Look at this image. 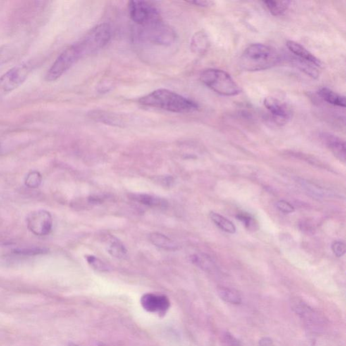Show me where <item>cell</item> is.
Wrapping results in <instances>:
<instances>
[{
	"label": "cell",
	"mask_w": 346,
	"mask_h": 346,
	"mask_svg": "<svg viewBox=\"0 0 346 346\" xmlns=\"http://www.w3.org/2000/svg\"><path fill=\"white\" fill-rule=\"evenodd\" d=\"M276 206L279 211L285 214H290L295 211V208L290 203L285 200H280L276 203Z\"/></svg>",
	"instance_id": "30"
},
{
	"label": "cell",
	"mask_w": 346,
	"mask_h": 346,
	"mask_svg": "<svg viewBox=\"0 0 346 346\" xmlns=\"http://www.w3.org/2000/svg\"><path fill=\"white\" fill-rule=\"evenodd\" d=\"M31 72L29 64H21L17 65L2 77H0V91L10 92L18 88L27 79Z\"/></svg>",
	"instance_id": "8"
},
{
	"label": "cell",
	"mask_w": 346,
	"mask_h": 346,
	"mask_svg": "<svg viewBox=\"0 0 346 346\" xmlns=\"http://www.w3.org/2000/svg\"><path fill=\"white\" fill-rule=\"evenodd\" d=\"M236 218L239 220H240L243 224H244V226L247 227V228L251 229L252 227H254V218L250 216V215L246 214H239L236 216Z\"/></svg>",
	"instance_id": "32"
},
{
	"label": "cell",
	"mask_w": 346,
	"mask_h": 346,
	"mask_svg": "<svg viewBox=\"0 0 346 346\" xmlns=\"http://www.w3.org/2000/svg\"><path fill=\"white\" fill-rule=\"evenodd\" d=\"M287 46L289 50L291 52L298 56L300 60L307 62L314 66H321V60L316 58L312 53L310 52L302 45L298 44L294 41H288L287 42Z\"/></svg>",
	"instance_id": "14"
},
{
	"label": "cell",
	"mask_w": 346,
	"mask_h": 346,
	"mask_svg": "<svg viewBox=\"0 0 346 346\" xmlns=\"http://www.w3.org/2000/svg\"><path fill=\"white\" fill-rule=\"evenodd\" d=\"M210 217L219 227L220 230L224 231L231 234H234L236 232V227L234 225V224L222 215L214 213V212H211L210 213Z\"/></svg>",
	"instance_id": "20"
},
{
	"label": "cell",
	"mask_w": 346,
	"mask_h": 346,
	"mask_svg": "<svg viewBox=\"0 0 346 346\" xmlns=\"http://www.w3.org/2000/svg\"><path fill=\"white\" fill-rule=\"evenodd\" d=\"M130 198L140 204L151 208H166L168 201L158 196L146 194H132Z\"/></svg>",
	"instance_id": "15"
},
{
	"label": "cell",
	"mask_w": 346,
	"mask_h": 346,
	"mask_svg": "<svg viewBox=\"0 0 346 346\" xmlns=\"http://www.w3.org/2000/svg\"><path fill=\"white\" fill-rule=\"evenodd\" d=\"M15 54V49L10 45L0 48V66L10 61Z\"/></svg>",
	"instance_id": "25"
},
{
	"label": "cell",
	"mask_w": 346,
	"mask_h": 346,
	"mask_svg": "<svg viewBox=\"0 0 346 346\" xmlns=\"http://www.w3.org/2000/svg\"><path fill=\"white\" fill-rule=\"evenodd\" d=\"M321 138L335 157L341 161L346 162V148L345 142L344 140L328 132L322 133Z\"/></svg>",
	"instance_id": "13"
},
{
	"label": "cell",
	"mask_w": 346,
	"mask_h": 346,
	"mask_svg": "<svg viewBox=\"0 0 346 346\" xmlns=\"http://www.w3.org/2000/svg\"><path fill=\"white\" fill-rule=\"evenodd\" d=\"M139 104L175 113H193L198 109L195 101L168 90L160 89L152 91L139 99Z\"/></svg>",
	"instance_id": "1"
},
{
	"label": "cell",
	"mask_w": 346,
	"mask_h": 346,
	"mask_svg": "<svg viewBox=\"0 0 346 346\" xmlns=\"http://www.w3.org/2000/svg\"><path fill=\"white\" fill-rule=\"evenodd\" d=\"M107 250L110 255L117 258H123L126 256L127 250L125 246L116 237H113L108 244Z\"/></svg>",
	"instance_id": "23"
},
{
	"label": "cell",
	"mask_w": 346,
	"mask_h": 346,
	"mask_svg": "<svg viewBox=\"0 0 346 346\" xmlns=\"http://www.w3.org/2000/svg\"><path fill=\"white\" fill-rule=\"evenodd\" d=\"M332 251L337 257H342L346 253V245L344 242L335 241L331 245Z\"/></svg>",
	"instance_id": "29"
},
{
	"label": "cell",
	"mask_w": 346,
	"mask_h": 346,
	"mask_svg": "<svg viewBox=\"0 0 346 346\" xmlns=\"http://www.w3.org/2000/svg\"><path fill=\"white\" fill-rule=\"evenodd\" d=\"M48 250L41 247H28V248L16 249L14 253L22 256H35L47 253Z\"/></svg>",
	"instance_id": "27"
},
{
	"label": "cell",
	"mask_w": 346,
	"mask_h": 346,
	"mask_svg": "<svg viewBox=\"0 0 346 346\" xmlns=\"http://www.w3.org/2000/svg\"><path fill=\"white\" fill-rule=\"evenodd\" d=\"M192 49L194 53L204 54L209 46V41L207 35L204 32L196 33L192 38Z\"/></svg>",
	"instance_id": "19"
},
{
	"label": "cell",
	"mask_w": 346,
	"mask_h": 346,
	"mask_svg": "<svg viewBox=\"0 0 346 346\" xmlns=\"http://www.w3.org/2000/svg\"><path fill=\"white\" fill-rule=\"evenodd\" d=\"M83 58L78 42L75 43L65 49L57 58L46 74L48 82H54L69 70L81 58Z\"/></svg>",
	"instance_id": "5"
},
{
	"label": "cell",
	"mask_w": 346,
	"mask_h": 346,
	"mask_svg": "<svg viewBox=\"0 0 346 346\" xmlns=\"http://www.w3.org/2000/svg\"><path fill=\"white\" fill-rule=\"evenodd\" d=\"M218 295L225 302L238 305L242 302V297L238 291L226 287H218Z\"/></svg>",
	"instance_id": "18"
},
{
	"label": "cell",
	"mask_w": 346,
	"mask_h": 346,
	"mask_svg": "<svg viewBox=\"0 0 346 346\" xmlns=\"http://www.w3.org/2000/svg\"><path fill=\"white\" fill-rule=\"evenodd\" d=\"M201 82L208 88L223 96H237L241 92L230 74L223 70L210 68L204 70L200 75Z\"/></svg>",
	"instance_id": "3"
},
{
	"label": "cell",
	"mask_w": 346,
	"mask_h": 346,
	"mask_svg": "<svg viewBox=\"0 0 346 346\" xmlns=\"http://www.w3.org/2000/svg\"><path fill=\"white\" fill-rule=\"evenodd\" d=\"M111 38V28L107 23L98 25L91 29L78 41L83 57L90 56L104 48Z\"/></svg>",
	"instance_id": "4"
},
{
	"label": "cell",
	"mask_w": 346,
	"mask_h": 346,
	"mask_svg": "<svg viewBox=\"0 0 346 346\" xmlns=\"http://www.w3.org/2000/svg\"><path fill=\"white\" fill-rule=\"evenodd\" d=\"M301 185L303 186L304 189L309 193L311 195L314 197L321 198L323 196V192L317 187H315L313 183H310L309 182L302 181H300Z\"/></svg>",
	"instance_id": "28"
},
{
	"label": "cell",
	"mask_w": 346,
	"mask_h": 346,
	"mask_svg": "<svg viewBox=\"0 0 346 346\" xmlns=\"http://www.w3.org/2000/svg\"><path fill=\"white\" fill-rule=\"evenodd\" d=\"M220 340L226 346H243L242 342L229 331H223L220 335Z\"/></svg>",
	"instance_id": "26"
},
{
	"label": "cell",
	"mask_w": 346,
	"mask_h": 346,
	"mask_svg": "<svg viewBox=\"0 0 346 346\" xmlns=\"http://www.w3.org/2000/svg\"><path fill=\"white\" fill-rule=\"evenodd\" d=\"M318 94L325 101L333 106L338 107H346V98L343 96L337 94L331 89L323 87L318 91Z\"/></svg>",
	"instance_id": "16"
},
{
	"label": "cell",
	"mask_w": 346,
	"mask_h": 346,
	"mask_svg": "<svg viewBox=\"0 0 346 346\" xmlns=\"http://www.w3.org/2000/svg\"><path fill=\"white\" fill-rule=\"evenodd\" d=\"M265 7L273 16H281L288 10L290 1H264Z\"/></svg>",
	"instance_id": "21"
},
{
	"label": "cell",
	"mask_w": 346,
	"mask_h": 346,
	"mask_svg": "<svg viewBox=\"0 0 346 346\" xmlns=\"http://www.w3.org/2000/svg\"><path fill=\"white\" fill-rule=\"evenodd\" d=\"M190 259L193 264L205 271H211L214 268V262L212 261L211 258L206 254H195L191 256Z\"/></svg>",
	"instance_id": "22"
},
{
	"label": "cell",
	"mask_w": 346,
	"mask_h": 346,
	"mask_svg": "<svg viewBox=\"0 0 346 346\" xmlns=\"http://www.w3.org/2000/svg\"><path fill=\"white\" fill-rule=\"evenodd\" d=\"M27 224L33 233L43 236L50 233L52 228V218L47 211H36L29 215Z\"/></svg>",
	"instance_id": "11"
},
{
	"label": "cell",
	"mask_w": 346,
	"mask_h": 346,
	"mask_svg": "<svg viewBox=\"0 0 346 346\" xmlns=\"http://www.w3.org/2000/svg\"><path fill=\"white\" fill-rule=\"evenodd\" d=\"M258 346H275L273 341L268 337H262L258 342Z\"/></svg>",
	"instance_id": "34"
},
{
	"label": "cell",
	"mask_w": 346,
	"mask_h": 346,
	"mask_svg": "<svg viewBox=\"0 0 346 346\" xmlns=\"http://www.w3.org/2000/svg\"><path fill=\"white\" fill-rule=\"evenodd\" d=\"M86 261L91 267L98 271H108L110 270L109 266L106 263L101 261L100 259L92 255H87L85 256Z\"/></svg>",
	"instance_id": "24"
},
{
	"label": "cell",
	"mask_w": 346,
	"mask_h": 346,
	"mask_svg": "<svg viewBox=\"0 0 346 346\" xmlns=\"http://www.w3.org/2000/svg\"><path fill=\"white\" fill-rule=\"evenodd\" d=\"M280 61V55L274 48L267 45L254 44L244 51L239 65L246 71H261L276 66Z\"/></svg>",
	"instance_id": "2"
},
{
	"label": "cell",
	"mask_w": 346,
	"mask_h": 346,
	"mask_svg": "<svg viewBox=\"0 0 346 346\" xmlns=\"http://www.w3.org/2000/svg\"><path fill=\"white\" fill-rule=\"evenodd\" d=\"M291 307L294 313L304 321L310 329L314 330L322 328L323 318L313 308L302 299L295 298L291 302Z\"/></svg>",
	"instance_id": "9"
},
{
	"label": "cell",
	"mask_w": 346,
	"mask_h": 346,
	"mask_svg": "<svg viewBox=\"0 0 346 346\" xmlns=\"http://www.w3.org/2000/svg\"><path fill=\"white\" fill-rule=\"evenodd\" d=\"M68 346H79L78 345H77V344L75 343H72V342H70V343L68 344Z\"/></svg>",
	"instance_id": "36"
},
{
	"label": "cell",
	"mask_w": 346,
	"mask_h": 346,
	"mask_svg": "<svg viewBox=\"0 0 346 346\" xmlns=\"http://www.w3.org/2000/svg\"><path fill=\"white\" fill-rule=\"evenodd\" d=\"M41 182V175L37 172L32 173L29 175L26 180V184L30 187H36L39 186Z\"/></svg>",
	"instance_id": "31"
},
{
	"label": "cell",
	"mask_w": 346,
	"mask_h": 346,
	"mask_svg": "<svg viewBox=\"0 0 346 346\" xmlns=\"http://www.w3.org/2000/svg\"><path fill=\"white\" fill-rule=\"evenodd\" d=\"M265 108L267 109L271 118L277 125H285L288 123L292 117V109L290 106L275 97H267L264 101Z\"/></svg>",
	"instance_id": "10"
},
{
	"label": "cell",
	"mask_w": 346,
	"mask_h": 346,
	"mask_svg": "<svg viewBox=\"0 0 346 346\" xmlns=\"http://www.w3.org/2000/svg\"><path fill=\"white\" fill-rule=\"evenodd\" d=\"M141 304L146 311L165 314L170 308V301L166 296L146 294L141 298Z\"/></svg>",
	"instance_id": "12"
},
{
	"label": "cell",
	"mask_w": 346,
	"mask_h": 346,
	"mask_svg": "<svg viewBox=\"0 0 346 346\" xmlns=\"http://www.w3.org/2000/svg\"><path fill=\"white\" fill-rule=\"evenodd\" d=\"M142 35L145 39L158 45L167 46L173 44L176 39V34L163 21V20L154 22L146 27H142Z\"/></svg>",
	"instance_id": "7"
},
{
	"label": "cell",
	"mask_w": 346,
	"mask_h": 346,
	"mask_svg": "<svg viewBox=\"0 0 346 346\" xmlns=\"http://www.w3.org/2000/svg\"><path fill=\"white\" fill-rule=\"evenodd\" d=\"M129 10L132 21L142 27L162 20L157 8L149 1H129Z\"/></svg>",
	"instance_id": "6"
},
{
	"label": "cell",
	"mask_w": 346,
	"mask_h": 346,
	"mask_svg": "<svg viewBox=\"0 0 346 346\" xmlns=\"http://www.w3.org/2000/svg\"><path fill=\"white\" fill-rule=\"evenodd\" d=\"M299 229L304 233L311 234L314 233V226L309 220H302L299 224Z\"/></svg>",
	"instance_id": "33"
},
{
	"label": "cell",
	"mask_w": 346,
	"mask_h": 346,
	"mask_svg": "<svg viewBox=\"0 0 346 346\" xmlns=\"http://www.w3.org/2000/svg\"><path fill=\"white\" fill-rule=\"evenodd\" d=\"M188 3H192V4L196 5V6H200V7H208L211 6L213 1H188Z\"/></svg>",
	"instance_id": "35"
},
{
	"label": "cell",
	"mask_w": 346,
	"mask_h": 346,
	"mask_svg": "<svg viewBox=\"0 0 346 346\" xmlns=\"http://www.w3.org/2000/svg\"><path fill=\"white\" fill-rule=\"evenodd\" d=\"M149 238L152 244L160 248L169 251L177 250L179 248V246L176 243L163 234L152 233L149 235Z\"/></svg>",
	"instance_id": "17"
},
{
	"label": "cell",
	"mask_w": 346,
	"mask_h": 346,
	"mask_svg": "<svg viewBox=\"0 0 346 346\" xmlns=\"http://www.w3.org/2000/svg\"><path fill=\"white\" fill-rule=\"evenodd\" d=\"M98 346H110L106 345V344H98Z\"/></svg>",
	"instance_id": "37"
}]
</instances>
